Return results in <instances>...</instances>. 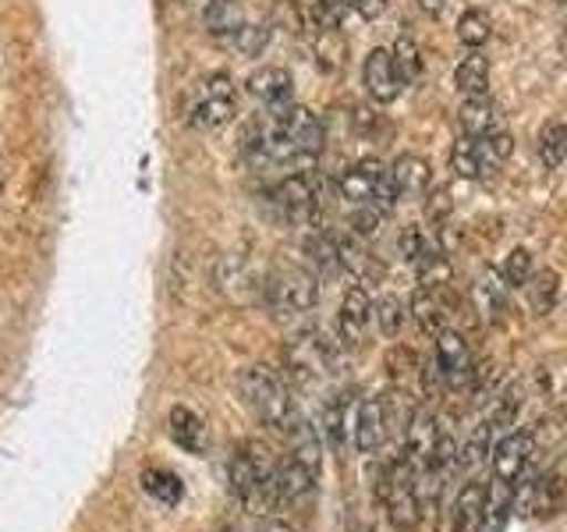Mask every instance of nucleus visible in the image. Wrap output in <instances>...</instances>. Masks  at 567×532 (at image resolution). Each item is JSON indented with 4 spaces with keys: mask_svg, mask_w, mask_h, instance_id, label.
Returning a JSON list of instances; mask_svg holds the SVG:
<instances>
[{
    "mask_svg": "<svg viewBox=\"0 0 567 532\" xmlns=\"http://www.w3.org/2000/svg\"><path fill=\"white\" fill-rule=\"evenodd\" d=\"M217 284H220V291L235 295V298H241V288L262 291V284H252V274H248V266L241 259H224L220 270H217Z\"/></svg>",
    "mask_w": 567,
    "mask_h": 532,
    "instance_id": "34",
    "label": "nucleus"
},
{
    "mask_svg": "<svg viewBox=\"0 0 567 532\" xmlns=\"http://www.w3.org/2000/svg\"><path fill=\"white\" fill-rule=\"evenodd\" d=\"M436 372L440 380L451 390H465L475 380V362H472V348L457 330H440L436 334Z\"/></svg>",
    "mask_w": 567,
    "mask_h": 532,
    "instance_id": "7",
    "label": "nucleus"
},
{
    "mask_svg": "<svg viewBox=\"0 0 567 532\" xmlns=\"http://www.w3.org/2000/svg\"><path fill=\"white\" fill-rule=\"evenodd\" d=\"M415 274H419V284L422 288H447L451 280V259L436 253V248H425L415 263Z\"/></svg>",
    "mask_w": 567,
    "mask_h": 532,
    "instance_id": "28",
    "label": "nucleus"
},
{
    "mask_svg": "<svg viewBox=\"0 0 567 532\" xmlns=\"http://www.w3.org/2000/svg\"><path fill=\"white\" fill-rule=\"evenodd\" d=\"M316 475L306 461H298L295 454L284 458L277 466V475H274V501L277 508H288V504H301L309 501L312 490H316Z\"/></svg>",
    "mask_w": 567,
    "mask_h": 532,
    "instance_id": "9",
    "label": "nucleus"
},
{
    "mask_svg": "<svg viewBox=\"0 0 567 532\" xmlns=\"http://www.w3.org/2000/svg\"><path fill=\"white\" fill-rule=\"evenodd\" d=\"M557 4H567V0H557Z\"/></svg>",
    "mask_w": 567,
    "mask_h": 532,
    "instance_id": "45",
    "label": "nucleus"
},
{
    "mask_svg": "<svg viewBox=\"0 0 567 532\" xmlns=\"http://www.w3.org/2000/svg\"><path fill=\"white\" fill-rule=\"evenodd\" d=\"M447 4H451V0H419V8L430 18H440L443 11H447Z\"/></svg>",
    "mask_w": 567,
    "mask_h": 532,
    "instance_id": "43",
    "label": "nucleus"
},
{
    "mask_svg": "<svg viewBox=\"0 0 567 532\" xmlns=\"http://www.w3.org/2000/svg\"><path fill=\"white\" fill-rule=\"evenodd\" d=\"M362 82L369 89V96L377 103H394L398 93H401V75H398V64H394V53L377 47L369 50V58L362 64Z\"/></svg>",
    "mask_w": 567,
    "mask_h": 532,
    "instance_id": "8",
    "label": "nucleus"
},
{
    "mask_svg": "<svg viewBox=\"0 0 567 532\" xmlns=\"http://www.w3.org/2000/svg\"><path fill=\"white\" fill-rule=\"evenodd\" d=\"M274 206L280 213V221L288 224H316L319 221V209H323V203H319V192L312 188L309 174H288L284 182L274 188Z\"/></svg>",
    "mask_w": 567,
    "mask_h": 532,
    "instance_id": "6",
    "label": "nucleus"
},
{
    "mask_svg": "<svg viewBox=\"0 0 567 532\" xmlns=\"http://www.w3.org/2000/svg\"><path fill=\"white\" fill-rule=\"evenodd\" d=\"M0 195H4V171H0Z\"/></svg>",
    "mask_w": 567,
    "mask_h": 532,
    "instance_id": "44",
    "label": "nucleus"
},
{
    "mask_svg": "<svg viewBox=\"0 0 567 532\" xmlns=\"http://www.w3.org/2000/svg\"><path fill=\"white\" fill-rule=\"evenodd\" d=\"M230 117H235V82H230L227 71H217V75L203 79L199 100H195L188 121L195 132H217Z\"/></svg>",
    "mask_w": 567,
    "mask_h": 532,
    "instance_id": "4",
    "label": "nucleus"
},
{
    "mask_svg": "<svg viewBox=\"0 0 567 532\" xmlns=\"http://www.w3.org/2000/svg\"><path fill=\"white\" fill-rule=\"evenodd\" d=\"M171 437H174L177 448L188 451V454H206L209 451L206 422L195 416L192 408H185V405H177L174 412H171Z\"/></svg>",
    "mask_w": 567,
    "mask_h": 532,
    "instance_id": "15",
    "label": "nucleus"
},
{
    "mask_svg": "<svg viewBox=\"0 0 567 532\" xmlns=\"http://www.w3.org/2000/svg\"><path fill=\"white\" fill-rule=\"evenodd\" d=\"M386 511L398 532H412L419 519V472L408 458H398L386 472Z\"/></svg>",
    "mask_w": 567,
    "mask_h": 532,
    "instance_id": "5",
    "label": "nucleus"
},
{
    "mask_svg": "<svg viewBox=\"0 0 567 532\" xmlns=\"http://www.w3.org/2000/svg\"><path fill=\"white\" fill-rule=\"evenodd\" d=\"M203 25L217 40H230L245 25V8L241 0H206L203 8Z\"/></svg>",
    "mask_w": 567,
    "mask_h": 532,
    "instance_id": "18",
    "label": "nucleus"
},
{
    "mask_svg": "<svg viewBox=\"0 0 567 532\" xmlns=\"http://www.w3.org/2000/svg\"><path fill=\"white\" fill-rule=\"evenodd\" d=\"M483 493H486V487H478V483H468L461 490L457 504H454V532L483 529Z\"/></svg>",
    "mask_w": 567,
    "mask_h": 532,
    "instance_id": "24",
    "label": "nucleus"
},
{
    "mask_svg": "<svg viewBox=\"0 0 567 532\" xmlns=\"http://www.w3.org/2000/svg\"><path fill=\"white\" fill-rule=\"evenodd\" d=\"M398 248H401V256H404V259L419 263V256L425 253V242H422V235H419V227H404V231H401V238H398Z\"/></svg>",
    "mask_w": 567,
    "mask_h": 532,
    "instance_id": "40",
    "label": "nucleus"
},
{
    "mask_svg": "<svg viewBox=\"0 0 567 532\" xmlns=\"http://www.w3.org/2000/svg\"><path fill=\"white\" fill-rule=\"evenodd\" d=\"M496 106L486 96H468L457 111V129L465 139H483L496 129Z\"/></svg>",
    "mask_w": 567,
    "mask_h": 532,
    "instance_id": "20",
    "label": "nucleus"
},
{
    "mask_svg": "<svg viewBox=\"0 0 567 532\" xmlns=\"http://www.w3.org/2000/svg\"><path fill=\"white\" fill-rule=\"evenodd\" d=\"M451 167H454V174L457 177H478L483 174V156H478V146H475V139H465L461 135L457 142H454V150H451Z\"/></svg>",
    "mask_w": 567,
    "mask_h": 532,
    "instance_id": "32",
    "label": "nucleus"
},
{
    "mask_svg": "<svg viewBox=\"0 0 567 532\" xmlns=\"http://www.w3.org/2000/svg\"><path fill=\"white\" fill-rule=\"evenodd\" d=\"M528 454H532V437L514 430L507 437H501L493 443V479H507V483H518L525 475V466H528Z\"/></svg>",
    "mask_w": 567,
    "mask_h": 532,
    "instance_id": "11",
    "label": "nucleus"
},
{
    "mask_svg": "<svg viewBox=\"0 0 567 532\" xmlns=\"http://www.w3.org/2000/svg\"><path fill=\"white\" fill-rule=\"evenodd\" d=\"M454 85H457V93L461 96H486V89H489V61L483 58L478 50H472L465 61L457 64L454 71Z\"/></svg>",
    "mask_w": 567,
    "mask_h": 532,
    "instance_id": "22",
    "label": "nucleus"
},
{
    "mask_svg": "<svg viewBox=\"0 0 567 532\" xmlns=\"http://www.w3.org/2000/svg\"><path fill=\"white\" fill-rule=\"evenodd\" d=\"M230 47H235L241 58H259V53L266 50V43H270V29L266 25H252V22H245L235 35L227 40Z\"/></svg>",
    "mask_w": 567,
    "mask_h": 532,
    "instance_id": "35",
    "label": "nucleus"
},
{
    "mask_svg": "<svg viewBox=\"0 0 567 532\" xmlns=\"http://www.w3.org/2000/svg\"><path fill=\"white\" fill-rule=\"evenodd\" d=\"M316 58H319V68H323V71H337V68L344 64V58H348V43H344L341 29H323V32H316Z\"/></svg>",
    "mask_w": 567,
    "mask_h": 532,
    "instance_id": "30",
    "label": "nucleus"
},
{
    "mask_svg": "<svg viewBox=\"0 0 567 532\" xmlns=\"http://www.w3.org/2000/svg\"><path fill=\"white\" fill-rule=\"evenodd\" d=\"M412 316H415V324L422 334H440V330H447V306H443V295L440 288H419L412 295Z\"/></svg>",
    "mask_w": 567,
    "mask_h": 532,
    "instance_id": "19",
    "label": "nucleus"
},
{
    "mask_svg": "<svg viewBox=\"0 0 567 532\" xmlns=\"http://www.w3.org/2000/svg\"><path fill=\"white\" fill-rule=\"evenodd\" d=\"M354 11H359L365 22H377L386 14V0H354Z\"/></svg>",
    "mask_w": 567,
    "mask_h": 532,
    "instance_id": "41",
    "label": "nucleus"
},
{
    "mask_svg": "<svg viewBox=\"0 0 567 532\" xmlns=\"http://www.w3.org/2000/svg\"><path fill=\"white\" fill-rule=\"evenodd\" d=\"M493 426L489 422H483V426H475V433L468 437V443H465V451H461V466H465L468 472H475V469H483L486 461H489V454H493Z\"/></svg>",
    "mask_w": 567,
    "mask_h": 532,
    "instance_id": "31",
    "label": "nucleus"
},
{
    "mask_svg": "<svg viewBox=\"0 0 567 532\" xmlns=\"http://www.w3.org/2000/svg\"><path fill=\"white\" fill-rule=\"evenodd\" d=\"M372 319V298L362 284H354V288L344 291V301H341V313H337V330H341V341L344 345H359L362 334Z\"/></svg>",
    "mask_w": 567,
    "mask_h": 532,
    "instance_id": "12",
    "label": "nucleus"
},
{
    "mask_svg": "<svg viewBox=\"0 0 567 532\" xmlns=\"http://www.w3.org/2000/svg\"><path fill=\"white\" fill-rule=\"evenodd\" d=\"M528 301H532V309H536L539 316H546L549 309H554V301H557V291H560V280L554 270H539V274H532L528 277Z\"/></svg>",
    "mask_w": 567,
    "mask_h": 532,
    "instance_id": "29",
    "label": "nucleus"
},
{
    "mask_svg": "<svg viewBox=\"0 0 567 532\" xmlns=\"http://www.w3.org/2000/svg\"><path fill=\"white\" fill-rule=\"evenodd\" d=\"M383 440H386V405L380 398H365L362 405H354L351 443H354V451L372 454V451H380Z\"/></svg>",
    "mask_w": 567,
    "mask_h": 532,
    "instance_id": "10",
    "label": "nucleus"
},
{
    "mask_svg": "<svg viewBox=\"0 0 567 532\" xmlns=\"http://www.w3.org/2000/svg\"><path fill=\"white\" fill-rule=\"evenodd\" d=\"M380 221H383V209H377L372 203H365V206H354V209H351L348 227H351V235H354V238H369V235H377Z\"/></svg>",
    "mask_w": 567,
    "mask_h": 532,
    "instance_id": "37",
    "label": "nucleus"
},
{
    "mask_svg": "<svg viewBox=\"0 0 567 532\" xmlns=\"http://www.w3.org/2000/svg\"><path fill=\"white\" fill-rule=\"evenodd\" d=\"M489 35H493V18L483 8H468L457 18V40L465 47L478 50L483 43H489Z\"/></svg>",
    "mask_w": 567,
    "mask_h": 532,
    "instance_id": "26",
    "label": "nucleus"
},
{
    "mask_svg": "<svg viewBox=\"0 0 567 532\" xmlns=\"http://www.w3.org/2000/svg\"><path fill=\"white\" fill-rule=\"evenodd\" d=\"M337 242V259H341V270L354 274L359 280H380L383 277V263L369 253L365 245H359V238H333Z\"/></svg>",
    "mask_w": 567,
    "mask_h": 532,
    "instance_id": "17",
    "label": "nucleus"
},
{
    "mask_svg": "<svg viewBox=\"0 0 567 532\" xmlns=\"http://www.w3.org/2000/svg\"><path fill=\"white\" fill-rule=\"evenodd\" d=\"M472 298H475L478 313H483L489 324H496V319H501L504 309H507V280H504V274L496 270V266H486V270L478 274V280H475Z\"/></svg>",
    "mask_w": 567,
    "mask_h": 532,
    "instance_id": "14",
    "label": "nucleus"
},
{
    "mask_svg": "<svg viewBox=\"0 0 567 532\" xmlns=\"http://www.w3.org/2000/svg\"><path fill=\"white\" fill-rule=\"evenodd\" d=\"M475 146H478V156H483V171H489V167L504 164V160L511 156V150H514V139H511V132L493 129L489 135L475 139Z\"/></svg>",
    "mask_w": 567,
    "mask_h": 532,
    "instance_id": "33",
    "label": "nucleus"
},
{
    "mask_svg": "<svg viewBox=\"0 0 567 532\" xmlns=\"http://www.w3.org/2000/svg\"><path fill=\"white\" fill-rule=\"evenodd\" d=\"M528 277H532V253L528 248H514V253L507 256V266H504L507 288H525Z\"/></svg>",
    "mask_w": 567,
    "mask_h": 532,
    "instance_id": "38",
    "label": "nucleus"
},
{
    "mask_svg": "<svg viewBox=\"0 0 567 532\" xmlns=\"http://www.w3.org/2000/svg\"><path fill=\"white\" fill-rule=\"evenodd\" d=\"M390 177H394V185H398L401 195H422L425 188H430L433 171H430V164H425L422 156L404 153V156L394 160V167H390Z\"/></svg>",
    "mask_w": 567,
    "mask_h": 532,
    "instance_id": "21",
    "label": "nucleus"
},
{
    "mask_svg": "<svg viewBox=\"0 0 567 532\" xmlns=\"http://www.w3.org/2000/svg\"><path fill=\"white\" fill-rule=\"evenodd\" d=\"M142 490H146L150 497H156L159 504H182L185 497V487H182V475H174L167 469H146L142 472Z\"/></svg>",
    "mask_w": 567,
    "mask_h": 532,
    "instance_id": "25",
    "label": "nucleus"
},
{
    "mask_svg": "<svg viewBox=\"0 0 567 532\" xmlns=\"http://www.w3.org/2000/svg\"><path fill=\"white\" fill-rule=\"evenodd\" d=\"M291 89H295V79H291V71L288 68H262L256 71L252 79H248V93H252L259 103L266 106H284V103H291Z\"/></svg>",
    "mask_w": 567,
    "mask_h": 532,
    "instance_id": "13",
    "label": "nucleus"
},
{
    "mask_svg": "<svg viewBox=\"0 0 567 532\" xmlns=\"http://www.w3.org/2000/svg\"><path fill=\"white\" fill-rule=\"evenodd\" d=\"M262 298H266V309L277 319H298L316 309L319 284L309 270H301V266H280V270L266 277Z\"/></svg>",
    "mask_w": 567,
    "mask_h": 532,
    "instance_id": "2",
    "label": "nucleus"
},
{
    "mask_svg": "<svg viewBox=\"0 0 567 532\" xmlns=\"http://www.w3.org/2000/svg\"><path fill=\"white\" fill-rule=\"evenodd\" d=\"M514 511V483L507 479H493L483 493V529L478 532H504Z\"/></svg>",
    "mask_w": 567,
    "mask_h": 532,
    "instance_id": "16",
    "label": "nucleus"
},
{
    "mask_svg": "<svg viewBox=\"0 0 567 532\" xmlns=\"http://www.w3.org/2000/svg\"><path fill=\"white\" fill-rule=\"evenodd\" d=\"M238 390H241L245 405L252 408V416H256L262 426H270V430H277V433H288V430H291V422L301 416V412H298V405H295V398H291V390H288V383H284V377H280L277 369L262 366V362L241 369Z\"/></svg>",
    "mask_w": 567,
    "mask_h": 532,
    "instance_id": "1",
    "label": "nucleus"
},
{
    "mask_svg": "<svg viewBox=\"0 0 567 532\" xmlns=\"http://www.w3.org/2000/svg\"><path fill=\"white\" fill-rule=\"evenodd\" d=\"M390 53H394V64H398L401 82H415L422 75V53H419V47L412 40H408V35H401Z\"/></svg>",
    "mask_w": 567,
    "mask_h": 532,
    "instance_id": "36",
    "label": "nucleus"
},
{
    "mask_svg": "<svg viewBox=\"0 0 567 532\" xmlns=\"http://www.w3.org/2000/svg\"><path fill=\"white\" fill-rule=\"evenodd\" d=\"M372 316L380 319V330L386 337H398V330H401V301L394 295H383L377 306H372Z\"/></svg>",
    "mask_w": 567,
    "mask_h": 532,
    "instance_id": "39",
    "label": "nucleus"
},
{
    "mask_svg": "<svg viewBox=\"0 0 567 532\" xmlns=\"http://www.w3.org/2000/svg\"><path fill=\"white\" fill-rule=\"evenodd\" d=\"M425 209H430V217L440 221V213H447L451 209V195L447 192H433L430 195V203H425Z\"/></svg>",
    "mask_w": 567,
    "mask_h": 532,
    "instance_id": "42",
    "label": "nucleus"
},
{
    "mask_svg": "<svg viewBox=\"0 0 567 532\" xmlns=\"http://www.w3.org/2000/svg\"><path fill=\"white\" fill-rule=\"evenodd\" d=\"M351 419H354V408L348 405L344 395H337L323 412V433L333 451H344V443L351 440Z\"/></svg>",
    "mask_w": 567,
    "mask_h": 532,
    "instance_id": "23",
    "label": "nucleus"
},
{
    "mask_svg": "<svg viewBox=\"0 0 567 532\" xmlns=\"http://www.w3.org/2000/svg\"><path fill=\"white\" fill-rule=\"evenodd\" d=\"M539 160L546 167H560L567 160V124L564 121H546L539 132Z\"/></svg>",
    "mask_w": 567,
    "mask_h": 532,
    "instance_id": "27",
    "label": "nucleus"
},
{
    "mask_svg": "<svg viewBox=\"0 0 567 532\" xmlns=\"http://www.w3.org/2000/svg\"><path fill=\"white\" fill-rule=\"evenodd\" d=\"M337 188H341V195L351 203V206H365L372 203L377 209H390L398 200V185L394 177H390V171L380 164V160H359V164H351L341 182H337Z\"/></svg>",
    "mask_w": 567,
    "mask_h": 532,
    "instance_id": "3",
    "label": "nucleus"
}]
</instances>
